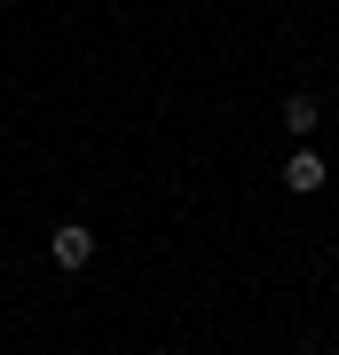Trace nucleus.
Here are the masks:
<instances>
[{
	"label": "nucleus",
	"mask_w": 339,
	"mask_h": 355,
	"mask_svg": "<svg viewBox=\"0 0 339 355\" xmlns=\"http://www.w3.org/2000/svg\"><path fill=\"white\" fill-rule=\"evenodd\" d=\"M48 253H55V268H87V261H95V229H79V221H63L55 237H48Z\"/></svg>",
	"instance_id": "f257e3e1"
},
{
	"label": "nucleus",
	"mask_w": 339,
	"mask_h": 355,
	"mask_svg": "<svg viewBox=\"0 0 339 355\" xmlns=\"http://www.w3.org/2000/svg\"><path fill=\"white\" fill-rule=\"evenodd\" d=\"M284 190H300V198H315V190H324V158H315V150H300V158L284 166Z\"/></svg>",
	"instance_id": "f03ea898"
},
{
	"label": "nucleus",
	"mask_w": 339,
	"mask_h": 355,
	"mask_svg": "<svg viewBox=\"0 0 339 355\" xmlns=\"http://www.w3.org/2000/svg\"><path fill=\"white\" fill-rule=\"evenodd\" d=\"M284 127H292V135H315V95H292V103H284Z\"/></svg>",
	"instance_id": "7ed1b4c3"
}]
</instances>
